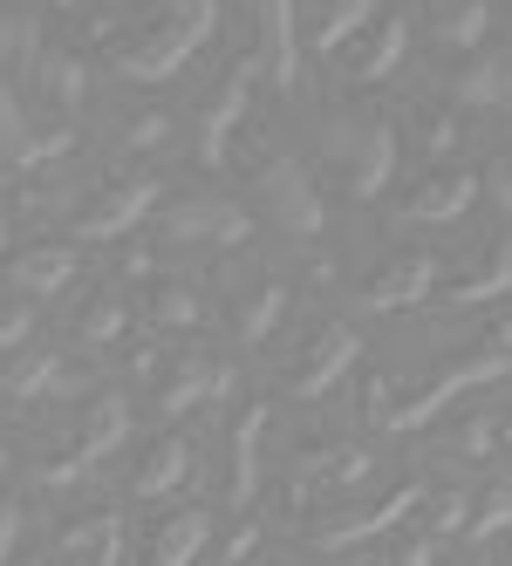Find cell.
<instances>
[{
  "mask_svg": "<svg viewBox=\"0 0 512 566\" xmlns=\"http://www.w3.org/2000/svg\"><path fill=\"white\" fill-rule=\"evenodd\" d=\"M62 559H124V518L116 512H90V518H75L69 533L55 539Z\"/></svg>",
  "mask_w": 512,
  "mask_h": 566,
  "instance_id": "cell-21",
  "label": "cell"
},
{
  "mask_svg": "<svg viewBox=\"0 0 512 566\" xmlns=\"http://www.w3.org/2000/svg\"><path fill=\"white\" fill-rule=\"evenodd\" d=\"M49 389H62V361L55 355H21L14 369H0V396H8V402H34Z\"/></svg>",
  "mask_w": 512,
  "mask_h": 566,
  "instance_id": "cell-27",
  "label": "cell"
},
{
  "mask_svg": "<svg viewBox=\"0 0 512 566\" xmlns=\"http://www.w3.org/2000/svg\"><path fill=\"white\" fill-rule=\"evenodd\" d=\"M294 478H307V484H363L369 451L363 443H342V437H322V443H307V451H294Z\"/></svg>",
  "mask_w": 512,
  "mask_h": 566,
  "instance_id": "cell-19",
  "label": "cell"
},
{
  "mask_svg": "<svg viewBox=\"0 0 512 566\" xmlns=\"http://www.w3.org/2000/svg\"><path fill=\"white\" fill-rule=\"evenodd\" d=\"M260 430H267V402H247V410L232 417V437H226V464H232L226 499L232 505H247L260 492Z\"/></svg>",
  "mask_w": 512,
  "mask_h": 566,
  "instance_id": "cell-16",
  "label": "cell"
},
{
  "mask_svg": "<svg viewBox=\"0 0 512 566\" xmlns=\"http://www.w3.org/2000/svg\"><path fill=\"white\" fill-rule=\"evenodd\" d=\"M253 103V62H240L226 75V83H212V96L199 103V124H191V144H199V165H219L232 130H240V116Z\"/></svg>",
  "mask_w": 512,
  "mask_h": 566,
  "instance_id": "cell-8",
  "label": "cell"
},
{
  "mask_svg": "<svg viewBox=\"0 0 512 566\" xmlns=\"http://www.w3.org/2000/svg\"><path fill=\"white\" fill-rule=\"evenodd\" d=\"M505 83H512V62H505V55H479L451 90H458L464 109H499V103H505Z\"/></svg>",
  "mask_w": 512,
  "mask_h": 566,
  "instance_id": "cell-26",
  "label": "cell"
},
{
  "mask_svg": "<svg viewBox=\"0 0 512 566\" xmlns=\"http://www.w3.org/2000/svg\"><path fill=\"white\" fill-rule=\"evenodd\" d=\"M424 505V484H404V492H389L383 505H356V512H335L314 525V546L322 553H342V546H356V539H383V533H397V525Z\"/></svg>",
  "mask_w": 512,
  "mask_h": 566,
  "instance_id": "cell-9",
  "label": "cell"
},
{
  "mask_svg": "<svg viewBox=\"0 0 512 566\" xmlns=\"http://www.w3.org/2000/svg\"><path fill=\"white\" fill-rule=\"evenodd\" d=\"M206 321V301L191 287H157V328H199Z\"/></svg>",
  "mask_w": 512,
  "mask_h": 566,
  "instance_id": "cell-32",
  "label": "cell"
},
{
  "mask_svg": "<svg viewBox=\"0 0 512 566\" xmlns=\"http://www.w3.org/2000/svg\"><path fill=\"white\" fill-rule=\"evenodd\" d=\"M253 185H260V198H267V212H273V226H281V232H294V239H314V232L328 226L322 191H314V178L294 165L288 150H267L260 165H253Z\"/></svg>",
  "mask_w": 512,
  "mask_h": 566,
  "instance_id": "cell-4",
  "label": "cell"
},
{
  "mask_svg": "<svg viewBox=\"0 0 512 566\" xmlns=\"http://www.w3.org/2000/svg\"><path fill=\"white\" fill-rule=\"evenodd\" d=\"M348 361H363V335L348 328V321H314L301 355H294V369H288V389L294 396H322L328 382L348 376Z\"/></svg>",
  "mask_w": 512,
  "mask_h": 566,
  "instance_id": "cell-6",
  "label": "cell"
},
{
  "mask_svg": "<svg viewBox=\"0 0 512 566\" xmlns=\"http://www.w3.org/2000/svg\"><path fill=\"white\" fill-rule=\"evenodd\" d=\"M464 512H471L464 492H438V499H430V525H424V533H464Z\"/></svg>",
  "mask_w": 512,
  "mask_h": 566,
  "instance_id": "cell-34",
  "label": "cell"
},
{
  "mask_svg": "<svg viewBox=\"0 0 512 566\" xmlns=\"http://www.w3.org/2000/svg\"><path fill=\"white\" fill-rule=\"evenodd\" d=\"M21 137H28V116H21L14 90H0V157H8V150H14Z\"/></svg>",
  "mask_w": 512,
  "mask_h": 566,
  "instance_id": "cell-35",
  "label": "cell"
},
{
  "mask_svg": "<svg viewBox=\"0 0 512 566\" xmlns=\"http://www.w3.org/2000/svg\"><path fill=\"white\" fill-rule=\"evenodd\" d=\"M212 28H219V0H144V14L124 28V42L109 49V62L130 83H165Z\"/></svg>",
  "mask_w": 512,
  "mask_h": 566,
  "instance_id": "cell-1",
  "label": "cell"
},
{
  "mask_svg": "<svg viewBox=\"0 0 512 566\" xmlns=\"http://www.w3.org/2000/svg\"><path fill=\"white\" fill-rule=\"evenodd\" d=\"M28 69H34V83H42L55 103H69V109L90 96V69H83V55H69V49H49V42H42Z\"/></svg>",
  "mask_w": 512,
  "mask_h": 566,
  "instance_id": "cell-23",
  "label": "cell"
},
{
  "mask_svg": "<svg viewBox=\"0 0 512 566\" xmlns=\"http://www.w3.org/2000/svg\"><path fill=\"white\" fill-rule=\"evenodd\" d=\"M505 437H512V417H505Z\"/></svg>",
  "mask_w": 512,
  "mask_h": 566,
  "instance_id": "cell-44",
  "label": "cell"
},
{
  "mask_svg": "<svg viewBox=\"0 0 512 566\" xmlns=\"http://www.w3.org/2000/svg\"><path fill=\"white\" fill-rule=\"evenodd\" d=\"M492 451V423L485 417H464L458 423V458H485Z\"/></svg>",
  "mask_w": 512,
  "mask_h": 566,
  "instance_id": "cell-36",
  "label": "cell"
},
{
  "mask_svg": "<svg viewBox=\"0 0 512 566\" xmlns=\"http://www.w3.org/2000/svg\"><path fill=\"white\" fill-rule=\"evenodd\" d=\"M157 198H165V185L144 178V171H137V178H103L96 206L75 212V239H124L137 219L157 212Z\"/></svg>",
  "mask_w": 512,
  "mask_h": 566,
  "instance_id": "cell-7",
  "label": "cell"
},
{
  "mask_svg": "<svg viewBox=\"0 0 512 566\" xmlns=\"http://www.w3.org/2000/svg\"><path fill=\"white\" fill-rule=\"evenodd\" d=\"M499 116H505V124H512V83H505V103H499Z\"/></svg>",
  "mask_w": 512,
  "mask_h": 566,
  "instance_id": "cell-41",
  "label": "cell"
},
{
  "mask_svg": "<svg viewBox=\"0 0 512 566\" xmlns=\"http://www.w3.org/2000/svg\"><path fill=\"white\" fill-rule=\"evenodd\" d=\"M34 49H42V28H34V14L0 8V62H34Z\"/></svg>",
  "mask_w": 512,
  "mask_h": 566,
  "instance_id": "cell-31",
  "label": "cell"
},
{
  "mask_svg": "<svg viewBox=\"0 0 512 566\" xmlns=\"http://www.w3.org/2000/svg\"><path fill=\"white\" fill-rule=\"evenodd\" d=\"M397 559H438V539H404V546H389Z\"/></svg>",
  "mask_w": 512,
  "mask_h": 566,
  "instance_id": "cell-40",
  "label": "cell"
},
{
  "mask_svg": "<svg viewBox=\"0 0 512 566\" xmlns=\"http://www.w3.org/2000/svg\"><path fill=\"white\" fill-rule=\"evenodd\" d=\"M430 287H438V260L430 253H397L369 287H363V307H376V314H397V307H417Z\"/></svg>",
  "mask_w": 512,
  "mask_h": 566,
  "instance_id": "cell-14",
  "label": "cell"
},
{
  "mask_svg": "<svg viewBox=\"0 0 512 566\" xmlns=\"http://www.w3.org/2000/svg\"><path fill=\"white\" fill-rule=\"evenodd\" d=\"M212 539V512H178L165 518V533L150 539V559H165V566H185V559H199Z\"/></svg>",
  "mask_w": 512,
  "mask_h": 566,
  "instance_id": "cell-25",
  "label": "cell"
},
{
  "mask_svg": "<svg viewBox=\"0 0 512 566\" xmlns=\"http://www.w3.org/2000/svg\"><path fill=\"white\" fill-rule=\"evenodd\" d=\"M464 533H471V539H499V533H512V484H492V492L464 512Z\"/></svg>",
  "mask_w": 512,
  "mask_h": 566,
  "instance_id": "cell-30",
  "label": "cell"
},
{
  "mask_svg": "<svg viewBox=\"0 0 512 566\" xmlns=\"http://www.w3.org/2000/svg\"><path fill=\"white\" fill-rule=\"evenodd\" d=\"M8 280H14V294H28V301H55L75 280V253L69 247H28V253L8 260Z\"/></svg>",
  "mask_w": 512,
  "mask_h": 566,
  "instance_id": "cell-18",
  "label": "cell"
},
{
  "mask_svg": "<svg viewBox=\"0 0 512 566\" xmlns=\"http://www.w3.org/2000/svg\"><path fill=\"white\" fill-rule=\"evenodd\" d=\"M410 130H417V144H424L430 157H451V150L464 144L458 116H451V109H438V103H417V109H410Z\"/></svg>",
  "mask_w": 512,
  "mask_h": 566,
  "instance_id": "cell-29",
  "label": "cell"
},
{
  "mask_svg": "<svg viewBox=\"0 0 512 566\" xmlns=\"http://www.w3.org/2000/svg\"><path fill=\"white\" fill-rule=\"evenodd\" d=\"M471 198H479V171H438V178H424V185L404 198L397 219H404V226H451V219L471 212Z\"/></svg>",
  "mask_w": 512,
  "mask_h": 566,
  "instance_id": "cell-13",
  "label": "cell"
},
{
  "mask_svg": "<svg viewBox=\"0 0 512 566\" xmlns=\"http://www.w3.org/2000/svg\"><path fill=\"white\" fill-rule=\"evenodd\" d=\"M253 69L273 75V90H294L301 75V34H294V0H253Z\"/></svg>",
  "mask_w": 512,
  "mask_h": 566,
  "instance_id": "cell-11",
  "label": "cell"
},
{
  "mask_svg": "<svg viewBox=\"0 0 512 566\" xmlns=\"http://www.w3.org/2000/svg\"><path fill=\"white\" fill-rule=\"evenodd\" d=\"M404 49H410V21H404V14H389L383 28H363V34H348V42H342L335 55H342V75H348V90H369V83H383V75H397Z\"/></svg>",
  "mask_w": 512,
  "mask_h": 566,
  "instance_id": "cell-10",
  "label": "cell"
},
{
  "mask_svg": "<svg viewBox=\"0 0 512 566\" xmlns=\"http://www.w3.org/2000/svg\"><path fill=\"white\" fill-rule=\"evenodd\" d=\"M369 14H376V0H322V14H314V28H307V49L335 55L348 34L369 28Z\"/></svg>",
  "mask_w": 512,
  "mask_h": 566,
  "instance_id": "cell-24",
  "label": "cell"
},
{
  "mask_svg": "<svg viewBox=\"0 0 512 566\" xmlns=\"http://www.w3.org/2000/svg\"><path fill=\"white\" fill-rule=\"evenodd\" d=\"M116 335H124V301L103 287V294H90L83 314H75V342H83V348H109Z\"/></svg>",
  "mask_w": 512,
  "mask_h": 566,
  "instance_id": "cell-28",
  "label": "cell"
},
{
  "mask_svg": "<svg viewBox=\"0 0 512 566\" xmlns=\"http://www.w3.org/2000/svg\"><path fill=\"white\" fill-rule=\"evenodd\" d=\"M124 144H130V150H157V144H171V116H165V109L130 116V124H124Z\"/></svg>",
  "mask_w": 512,
  "mask_h": 566,
  "instance_id": "cell-33",
  "label": "cell"
},
{
  "mask_svg": "<svg viewBox=\"0 0 512 566\" xmlns=\"http://www.w3.org/2000/svg\"><path fill=\"white\" fill-rule=\"evenodd\" d=\"M424 28L438 49H479L492 28V0H424Z\"/></svg>",
  "mask_w": 512,
  "mask_h": 566,
  "instance_id": "cell-17",
  "label": "cell"
},
{
  "mask_svg": "<svg viewBox=\"0 0 512 566\" xmlns=\"http://www.w3.org/2000/svg\"><path fill=\"white\" fill-rule=\"evenodd\" d=\"M14 539H21V499H0V559L14 553Z\"/></svg>",
  "mask_w": 512,
  "mask_h": 566,
  "instance_id": "cell-38",
  "label": "cell"
},
{
  "mask_svg": "<svg viewBox=\"0 0 512 566\" xmlns=\"http://www.w3.org/2000/svg\"><path fill=\"white\" fill-rule=\"evenodd\" d=\"M0 471H8V451H0Z\"/></svg>",
  "mask_w": 512,
  "mask_h": 566,
  "instance_id": "cell-43",
  "label": "cell"
},
{
  "mask_svg": "<svg viewBox=\"0 0 512 566\" xmlns=\"http://www.w3.org/2000/svg\"><path fill=\"white\" fill-rule=\"evenodd\" d=\"M185 471H191V443L185 437H157L150 451L137 458V471H130V499H165V492H178Z\"/></svg>",
  "mask_w": 512,
  "mask_h": 566,
  "instance_id": "cell-20",
  "label": "cell"
},
{
  "mask_svg": "<svg viewBox=\"0 0 512 566\" xmlns=\"http://www.w3.org/2000/svg\"><path fill=\"white\" fill-rule=\"evenodd\" d=\"M124 437H130V402L124 396H96L83 417H69V437H62V451H49L42 484H75L90 464H103Z\"/></svg>",
  "mask_w": 512,
  "mask_h": 566,
  "instance_id": "cell-3",
  "label": "cell"
},
{
  "mask_svg": "<svg viewBox=\"0 0 512 566\" xmlns=\"http://www.w3.org/2000/svg\"><path fill=\"white\" fill-rule=\"evenodd\" d=\"M247 232H253V219L232 206V198H178V206L157 212V239L178 247V253H191V247H247Z\"/></svg>",
  "mask_w": 512,
  "mask_h": 566,
  "instance_id": "cell-5",
  "label": "cell"
},
{
  "mask_svg": "<svg viewBox=\"0 0 512 566\" xmlns=\"http://www.w3.org/2000/svg\"><path fill=\"white\" fill-rule=\"evenodd\" d=\"M253 546H260V525H240V533H232V539L219 546V559H247Z\"/></svg>",
  "mask_w": 512,
  "mask_h": 566,
  "instance_id": "cell-39",
  "label": "cell"
},
{
  "mask_svg": "<svg viewBox=\"0 0 512 566\" xmlns=\"http://www.w3.org/2000/svg\"><path fill=\"white\" fill-rule=\"evenodd\" d=\"M322 157L348 198H376L397 178V124L376 109H335L322 116Z\"/></svg>",
  "mask_w": 512,
  "mask_h": 566,
  "instance_id": "cell-2",
  "label": "cell"
},
{
  "mask_svg": "<svg viewBox=\"0 0 512 566\" xmlns=\"http://www.w3.org/2000/svg\"><path fill=\"white\" fill-rule=\"evenodd\" d=\"M226 389H232V369H212V361L185 355V361H171V369L157 376V410H165V417H185L191 402H219Z\"/></svg>",
  "mask_w": 512,
  "mask_h": 566,
  "instance_id": "cell-15",
  "label": "cell"
},
{
  "mask_svg": "<svg viewBox=\"0 0 512 566\" xmlns=\"http://www.w3.org/2000/svg\"><path fill=\"white\" fill-rule=\"evenodd\" d=\"M62 8H69V0H62Z\"/></svg>",
  "mask_w": 512,
  "mask_h": 566,
  "instance_id": "cell-45",
  "label": "cell"
},
{
  "mask_svg": "<svg viewBox=\"0 0 512 566\" xmlns=\"http://www.w3.org/2000/svg\"><path fill=\"white\" fill-rule=\"evenodd\" d=\"M505 287H512V232H499V239H485V247L464 253V273L445 280V301H458V307H485V301H499Z\"/></svg>",
  "mask_w": 512,
  "mask_h": 566,
  "instance_id": "cell-12",
  "label": "cell"
},
{
  "mask_svg": "<svg viewBox=\"0 0 512 566\" xmlns=\"http://www.w3.org/2000/svg\"><path fill=\"white\" fill-rule=\"evenodd\" d=\"M0 253H8V219H0Z\"/></svg>",
  "mask_w": 512,
  "mask_h": 566,
  "instance_id": "cell-42",
  "label": "cell"
},
{
  "mask_svg": "<svg viewBox=\"0 0 512 566\" xmlns=\"http://www.w3.org/2000/svg\"><path fill=\"white\" fill-rule=\"evenodd\" d=\"M28 328H34V314H28V307H0V355L21 348V342H28Z\"/></svg>",
  "mask_w": 512,
  "mask_h": 566,
  "instance_id": "cell-37",
  "label": "cell"
},
{
  "mask_svg": "<svg viewBox=\"0 0 512 566\" xmlns=\"http://www.w3.org/2000/svg\"><path fill=\"white\" fill-rule=\"evenodd\" d=\"M232 321H240V335H247V342H267V335H273V328L288 321V280L260 273L253 287L240 294V314H232Z\"/></svg>",
  "mask_w": 512,
  "mask_h": 566,
  "instance_id": "cell-22",
  "label": "cell"
}]
</instances>
